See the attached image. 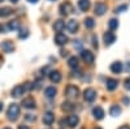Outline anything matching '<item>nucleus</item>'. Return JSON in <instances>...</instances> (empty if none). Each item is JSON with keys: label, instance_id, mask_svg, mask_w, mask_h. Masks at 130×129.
Masks as SVG:
<instances>
[{"label": "nucleus", "instance_id": "1", "mask_svg": "<svg viewBox=\"0 0 130 129\" xmlns=\"http://www.w3.org/2000/svg\"><path fill=\"white\" fill-rule=\"evenodd\" d=\"M7 117H8L10 121H16L18 117H20V106L17 103H12V104L8 107Z\"/></svg>", "mask_w": 130, "mask_h": 129}, {"label": "nucleus", "instance_id": "2", "mask_svg": "<svg viewBox=\"0 0 130 129\" xmlns=\"http://www.w3.org/2000/svg\"><path fill=\"white\" fill-rule=\"evenodd\" d=\"M65 95H67L69 99H75V98H78V95H79V89L74 85H68L67 89H65Z\"/></svg>", "mask_w": 130, "mask_h": 129}, {"label": "nucleus", "instance_id": "3", "mask_svg": "<svg viewBox=\"0 0 130 129\" xmlns=\"http://www.w3.org/2000/svg\"><path fill=\"white\" fill-rule=\"evenodd\" d=\"M59 10H60V15H62V16H68V15L73 13V5H72L69 2H65V3H62V4L60 5Z\"/></svg>", "mask_w": 130, "mask_h": 129}, {"label": "nucleus", "instance_id": "4", "mask_svg": "<svg viewBox=\"0 0 130 129\" xmlns=\"http://www.w3.org/2000/svg\"><path fill=\"white\" fill-rule=\"evenodd\" d=\"M83 98H85L86 102L92 103V102L95 101V98H96V91H95L94 89H91V88L86 89V90L83 91Z\"/></svg>", "mask_w": 130, "mask_h": 129}, {"label": "nucleus", "instance_id": "5", "mask_svg": "<svg viewBox=\"0 0 130 129\" xmlns=\"http://www.w3.org/2000/svg\"><path fill=\"white\" fill-rule=\"evenodd\" d=\"M62 123H65L69 128H74L75 125H78V123H79V117H78L77 115H69V116H67V119H65Z\"/></svg>", "mask_w": 130, "mask_h": 129}, {"label": "nucleus", "instance_id": "6", "mask_svg": "<svg viewBox=\"0 0 130 129\" xmlns=\"http://www.w3.org/2000/svg\"><path fill=\"white\" fill-rule=\"evenodd\" d=\"M65 27H67V30L69 31V33L74 34V33H77L78 31V21H75V20H68V22L67 25H65Z\"/></svg>", "mask_w": 130, "mask_h": 129}, {"label": "nucleus", "instance_id": "7", "mask_svg": "<svg viewBox=\"0 0 130 129\" xmlns=\"http://www.w3.org/2000/svg\"><path fill=\"white\" fill-rule=\"evenodd\" d=\"M103 40H104V45L105 46H111L112 43L116 40V35H115V33L113 31H107V33H104V35H103Z\"/></svg>", "mask_w": 130, "mask_h": 129}, {"label": "nucleus", "instance_id": "8", "mask_svg": "<svg viewBox=\"0 0 130 129\" xmlns=\"http://www.w3.org/2000/svg\"><path fill=\"white\" fill-rule=\"evenodd\" d=\"M94 12L96 16H103L105 12H107V4L104 3H100V2H98L94 7Z\"/></svg>", "mask_w": 130, "mask_h": 129}, {"label": "nucleus", "instance_id": "9", "mask_svg": "<svg viewBox=\"0 0 130 129\" xmlns=\"http://www.w3.org/2000/svg\"><path fill=\"white\" fill-rule=\"evenodd\" d=\"M0 47H2V50L4 52H7V53L13 52V50H14V45H13L12 40H3L2 45H0Z\"/></svg>", "mask_w": 130, "mask_h": 129}, {"label": "nucleus", "instance_id": "10", "mask_svg": "<svg viewBox=\"0 0 130 129\" xmlns=\"http://www.w3.org/2000/svg\"><path fill=\"white\" fill-rule=\"evenodd\" d=\"M81 56H82L83 61H86L87 64H92L94 63V53L91 51H89V50H83L81 52Z\"/></svg>", "mask_w": 130, "mask_h": 129}, {"label": "nucleus", "instance_id": "11", "mask_svg": "<svg viewBox=\"0 0 130 129\" xmlns=\"http://www.w3.org/2000/svg\"><path fill=\"white\" fill-rule=\"evenodd\" d=\"M117 86H118V81L117 80H115V78H107V81H105L107 90L113 91L115 89H117Z\"/></svg>", "mask_w": 130, "mask_h": 129}, {"label": "nucleus", "instance_id": "12", "mask_svg": "<svg viewBox=\"0 0 130 129\" xmlns=\"http://www.w3.org/2000/svg\"><path fill=\"white\" fill-rule=\"evenodd\" d=\"M55 42H56V45H59V46H64V45L68 43V37L65 34H62V33H57L56 37H55Z\"/></svg>", "mask_w": 130, "mask_h": 129}, {"label": "nucleus", "instance_id": "13", "mask_svg": "<svg viewBox=\"0 0 130 129\" xmlns=\"http://www.w3.org/2000/svg\"><path fill=\"white\" fill-rule=\"evenodd\" d=\"M92 115H94V117H95L96 120H102L105 113H104V110L100 106H96L95 108L92 110Z\"/></svg>", "mask_w": 130, "mask_h": 129}, {"label": "nucleus", "instance_id": "14", "mask_svg": "<svg viewBox=\"0 0 130 129\" xmlns=\"http://www.w3.org/2000/svg\"><path fill=\"white\" fill-rule=\"evenodd\" d=\"M22 104L25 108H29V110H31V108H34L35 107V101H34V98L32 96H27V98H25L24 101H22Z\"/></svg>", "mask_w": 130, "mask_h": 129}, {"label": "nucleus", "instance_id": "15", "mask_svg": "<svg viewBox=\"0 0 130 129\" xmlns=\"http://www.w3.org/2000/svg\"><path fill=\"white\" fill-rule=\"evenodd\" d=\"M122 69H124V65H122V63H120V61H115L111 65V70L115 74H120L122 72Z\"/></svg>", "mask_w": 130, "mask_h": 129}, {"label": "nucleus", "instance_id": "16", "mask_svg": "<svg viewBox=\"0 0 130 129\" xmlns=\"http://www.w3.org/2000/svg\"><path fill=\"white\" fill-rule=\"evenodd\" d=\"M55 121V115L52 112H46L43 115V123L46 125H52V123Z\"/></svg>", "mask_w": 130, "mask_h": 129}, {"label": "nucleus", "instance_id": "17", "mask_svg": "<svg viewBox=\"0 0 130 129\" xmlns=\"http://www.w3.org/2000/svg\"><path fill=\"white\" fill-rule=\"evenodd\" d=\"M50 80H51V82H53V83H59V82L61 81V73H60L59 70H52V72L50 73Z\"/></svg>", "mask_w": 130, "mask_h": 129}, {"label": "nucleus", "instance_id": "18", "mask_svg": "<svg viewBox=\"0 0 130 129\" xmlns=\"http://www.w3.org/2000/svg\"><path fill=\"white\" fill-rule=\"evenodd\" d=\"M90 5H91L90 0H78V7L82 12H87L90 9Z\"/></svg>", "mask_w": 130, "mask_h": 129}, {"label": "nucleus", "instance_id": "19", "mask_svg": "<svg viewBox=\"0 0 130 129\" xmlns=\"http://www.w3.org/2000/svg\"><path fill=\"white\" fill-rule=\"evenodd\" d=\"M7 29L9 31H16L20 29V21L18 20H12V21H9L8 25H7Z\"/></svg>", "mask_w": 130, "mask_h": 129}, {"label": "nucleus", "instance_id": "20", "mask_svg": "<svg viewBox=\"0 0 130 129\" xmlns=\"http://www.w3.org/2000/svg\"><path fill=\"white\" fill-rule=\"evenodd\" d=\"M56 94H57V90H56V88H53V86H48L44 90V95L47 98H55Z\"/></svg>", "mask_w": 130, "mask_h": 129}, {"label": "nucleus", "instance_id": "21", "mask_svg": "<svg viewBox=\"0 0 130 129\" xmlns=\"http://www.w3.org/2000/svg\"><path fill=\"white\" fill-rule=\"evenodd\" d=\"M64 27H65V22L62 20H57V21H55V24H53V30L57 31V33H61L64 30Z\"/></svg>", "mask_w": 130, "mask_h": 129}, {"label": "nucleus", "instance_id": "22", "mask_svg": "<svg viewBox=\"0 0 130 129\" xmlns=\"http://www.w3.org/2000/svg\"><path fill=\"white\" fill-rule=\"evenodd\" d=\"M109 113H111V116H113V117L120 116V115H121V107H120V106H117V104L112 106V107H111Z\"/></svg>", "mask_w": 130, "mask_h": 129}, {"label": "nucleus", "instance_id": "23", "mask_svg": "<svg viewBox=\"0 0 130 129\" xmlns=\"http://www.w3.org/2000/svg\"><path fill=\"white\" fill-rule=\"evenodd\" d=\"M74 108H75V104L72 102H64L62 103V111H65V112H72Z\"/></svg>", "mask_w": 130, "mask_h": 129}, {"label": "nucleus", "instance_id": "24", "mask_svg": "<svg viewBox=\"0 0 130 129\" xmlns=\"http://www.w3.org/2000/svg\"><path fill=\"white\" fill-rule=\"evenodd\" d=\"M12 8H9V7H4V8H0V17H8L12 15Z\"/></svg>", "mask_w": 130, "mask_h": 129}, {"label": "nucleus", "instance_id": "25", "mask_svg": "<svg viewBox=\"0 0 130 129\" xmlns=\"http://www.w3.org/2000/svg\"><path fill=\"white\" fill-rule=\"evenodd\" d=\"M68 65L70 67V68H78V59L75 58V56H70L69 58V60H68Z\"/></svg>", "mask_w": 130, "mask_h": 129}, {"label": "nucleus", "instance_id": "26", "mask_svg": "<svg viewBox=\"0 0 130 129\" xmlns=\"http://www.w3.org/2000/svg\"><path fill=\"white\" fill-rule=\"evenodd\" d=\"M108 27H109L111 31L116 30V29L118 27V21H117L116 18H111L109 21H108Z\"/></svg>", "mask_w": 130, "mask_h": 129}, {"label": "nucleus", "instance_id": "27", "mask_svg": "<svg viewBox=\"0 0 130 129\" xmlns=\"http://www.w3.org/2000/svg\"><path fill=\"white\" fill-rule=\"evenodd\" d=\"M85 26L87 27V29H92L94 26H95V21H94V18H91V17H87L85 20Z\"/></svg>", "mask_w": 130, "mask_h": 129}, {"label": "nucleus", "instance_id": "28", "mask_svg": "<svg viewBox=\"0 0 130 129\" xmlns=\"http://www.w3.org/2000/svg\"><path fill=\"white\" fill-rule=\"evenodd\" d=\"M125 10H127V4H121V5L116 7L115 12H116V13H121V12H125Z\"/></svg>", "mask_w": 130, "mask_h": 129}, {"label": "nucleus", "instance_id": "29", "mask_svg": "<svg viewBox=\"0 0 130 129\" xmlns=\"http://www.w3.org/2000/svg\"><path fill=\"white\" fill-rule=\"evenodd\" d=\"M29 37V31L27 30H21L20 31V34H18V38L20 39H25V38H27Z\"/></svg>", "mask_w": 130, "mask_h": 129}, {"label": "nucleus", "instance_id": "30", "mask_svg": "<svg viewBox=\"0 0 130 129\" xmlns=\"http://www.w3.org/2000/svg\"><path fill=\"white\" fill-rule=\"evenodd\" d=\"M25 119L26 120H29V121H35V115H31V113H27V115H25Z\"/></svg>", "mask_w": 130, "mask_h": 129}, {"label": "nucleus", "instance_id": "31", "mask_svg": "<svg viewBox=\"0 0 130 129\" xmlns=\"http://www.w3.org/2000/svg\"><path fill=\"white\" fill-rule=\"evenodd\" d=\"M125 89L126 90H130V78H126L125 80Z\"/></svg>", "mask_w": 130, "mask_h": 129}, {"label": "nucleus", "instance_id": "32", "mask_svg": "<svg viewBox=\"0 0 130 129\" xmlns=\"http://www.w3.org/2000/svg\"><path fill=\"white\" fill-rule=\"evenodd\" d=\"M74 47L75 48H81L82 47V42L81 40H77V43H74Z\"/></svg>", "mask_w": 130, "mask_h": 129}, {"label": "nucleus", "instance_id": "33", "mask_svg": "<svg viewBox=\"0 0 130 129\" xmlns=\"http://www.w3.org/2000/svg\"><path fill=\"white\" fill-rule=\"evenodd\" d=\"M92 40H94V43H92V45H94V47H96V48H98V38H96L95 35L92 37Z\"/></svg>", "mask_w": 130, "mask_h": 129}, {"label": "nucleus", "instance_id": "34", "mask_svg": "<svg viewBox=\"0 0 130 129\" xmlns=\"http://www.w3.org/2000/svg\"><path fill=\"white\" fill-rule=\"evenodd\" d=\"M18 129H30V128H29L27 125H20V126H18Z\"/></svg>", "mask_w": 130, "mask_h": 129}, {"label": "nucleus", "instance_id": "35", "mask_svg": "<svg viewBox=\"0 0 130 129\" xmlns=\"http://www.w3.org/2000/svg\"><path fill=\"white\" fill-rule=\"evenodd\" d=\"M67 55H68L67 51H61V56H67Z\"/></svg>", "mask_w": 130, "mask_h": 129}, {"label": "nucleus", "instance_id": "36", "mask_svg": "<svg viewBox=\"0 0 130 129\" xmlns=\"http://www.w3.org/2000/svg\"><path fill=\"white\" fill-rule=\"evenodd\" d=\"M118 129H130V128H129L127 125H122L121 128H118Z\"/></svg>", "mask_w": 130, "mask_h": 129}, {"label": "nucleus", "instance_id": "37", "mask_svg": "<svg viewBox=\"0 0 130 129\" xmlns=\"http://www.w3.org/2000/svg\"><path fill=\"white\" fill-rule=\"evenodd\" d=\"M3 31H4V26L0 24V33H3Z\"/></svg>", "mask_w": 130, "mask_h": 129}, {"label": "nucleus", "instance_id": "38", "mask_svg": "<svg viewBox=\"0 0 130 129\" xmlns=\"http://www.w3.org/2000/svg\"><path fill=\"white\" fill-rule=\"evenodd\" d=\"M27 2H29V3H32V4H34V3H38V0H27Z\"/></svg>", "mask_w": 130, "mask_h": 129}, {"label": "nucleus", "instance_id": "39", "mask_svg": "<svg viewBox=\"0 0 130 129\" xmlns=\"http://www.w3.org/2000/svg\"><path fill=\"white\" fill-rule=\"evenodd\" d=\"M124 102H125V103H130V99H129V98H124Z\"/></svg>", "mask_w": 130, "mask_h": 129}, {"label": "nucleus", "instance_id": "40", "mask_svg": "<svg viewBox=\"0 0 130 129\" xmlns=\"http://www.w3.org/2000/svg\"><path fill=\"white\" fill-rule=\"evenodd\" d=\"M3 107H4V106H3V103H2V102H0V112H2V111H3Z\"/></svg>", "mask_w": 130, "mask_h": 129}, {"label": "nucleus", "instance_id": "41", "mask_svg": "<svg viewBox=\"0 0 130 129\" xmlns=\"http://www.w3.org/2000/svg\"><path fill=\"white\" fill-rule=\"evenodd\" d=\"M10 3H13V4H16V3H18V0H9Z\"/></svg>", "mask_w": 130, "mask_h": 129}, {"label": "nucleus", "instance_id": "42", "mask_svg": "<svg viewBox=\"0 0 130 129\" xmlns=\"http://www.w3.org/2000/svg\"><path fill=\"white\" fill-rule=\"evenodd\" d=\"M94 129H102V128H99V126H98V128H94Z\"/></svg>", "mask_w": 130, "mask_h": 129}, {"label": "nucleus", "instance_id": "43", "mask_svg": "<svg viewBox=\"0 0 130 129\" xmlns=\"http://www.w3.org/2000/svg\"><path fill=\"white\" fill-rule=\"evenodd\" d=\"M3 2H4V0H0V3H3Z\"/></svg>", "mask_w": 130, "mask_h": 129}, {"label": "nucleus", "instance_id": "44", "mask_svg": "<svg viewBox=\"0 0 130 129\" xmlns=\"http://www.w3.org/2000/svg\"><path fill=\"white\" fill-rule=\"evenodd\" d=\"M4 129H10V128H4Z\"/></svg>", "mask_w": 130, "mask_h": 129}, {"label": "nucleus", "instance_id": "45", "mask_svg": "<svg viewBox=\"0 0 130 129\" xmlns=\"http://www.w3.org/2000/svg\"><path fill=\"white\" fill-rule=\"evenodd\" d=\"M51 2H55V0H51Z\"/></svg>", "mask_w": 130, "mask_h": 129}, {"label": "nucleus", "instance_id": "46", "mask_svg": "<svg viewBox=\"0 0 130 129\" xmlns=\"http://www.w3.org/2000/svg\"><path fill=\"white\" fill-rule=\"evenodd\" d=\"M0 61H2V60H0Z\"/></svg>", "mask_w": 130, "mask_h": 129}]
</instances>
